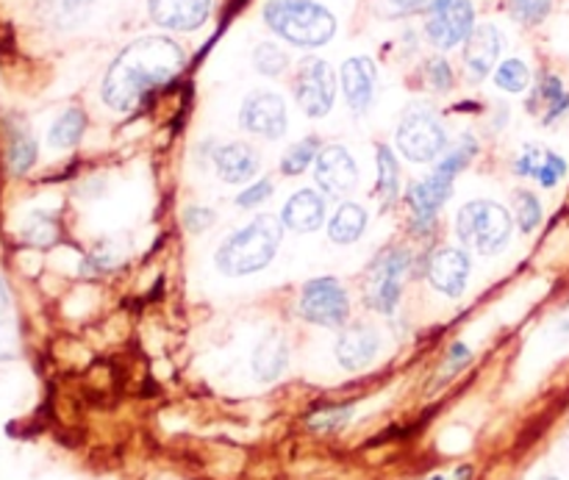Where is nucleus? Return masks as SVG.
Returning a JSON list of instances; mask_svg holds the SVG:
<instances>
[{
    "label": "nucleus",
    "mask_w": 569,
    "mask_h": 480,
    "mask_svg": "<svg viewBox=\"0 0 569 480\" xmlns=\"http://www.w3.org/2000/svg\"><path fill=\"white\" fill-rule=\"evenodd\" d=\"M395 142L406 159L428 164V161H437L439 156H445L448 131H445V122L439 120L437 111L428 109V106H411L400 117Z\"/></svg>",
    "instance_id": "5"
},
{
    "label": "nucleus",
    "mask_w": 569,
    "mask_h": 480,
    "mask_svg": "<svg viewBox=\"0 0 569 480\" xmlns=\"http://www.w3.org/2000/svg\"><path fill=\"white\" fill-rule=\"evenodd\" d=\"M264 22L298 48H322L337 37V17L317 0H267Z\"/></svg>",
    "instance_id": "3"
},
{
    "label": "nucleus",
    "mask_w": 569,
    "mask_h": 480,
    "mask_svg": "<svg viewBox=\"0 0 569 480\" xmlns=\"http://www.w3.org/2000/svg\"><path fill=\"white\" fill-rule=\"evenodd\" d=\"M411 253L406 248H389L372 261L365 281V300L378 314H392L403 294V281L409 276Z\"/></svg>",
    "instance_id": "6"
},
{
    "label": "nucleus",
    "mask_w": 569,
    "mask_h": 480,
    "mask_svg": "<svg viewBox=\"0 0 569 480\" xmlns=\"http://www.w3.org/2000/svg\"><path fill=\"white\" fill-rule=\"evenodd\" d=\"M453 183L456 178H450L448 172L433 167L431 176L422 178V181H415L409 187L406 200H409L411 214H415V222L422 231H428V228L437 222V214L442 211V206L448 203L450 194H453Z\"/></svg>",
    "instance_id": "11"
},
{
    "label": "nucleus",
    "mask_w": 569,
    "mask_h": 480,
    "mask_svg": "<svg viewBox=\"0 0 569 480\" xmlns=\"http://www.w3.org/2000/svg\"><path fill=\"white\" fill-rule=\"evenodd\" d=\"M428 480H450V478H445V476H433V478H428Z\"/></svg>",
    "instance_id": "42"
},
{
    "label": "nucleus",
    "mask_w": 569,
    "mask_h": 480,
    "mask_svg": "<svg viewBox=\"0 0 569 480\" xmlns=\"http://www.w3.org/2000/svg\"><path fill=\"white\" fill-rule=\"evenodd\" d=\"M94 0H42V14L56 28H76L92 11Z\"/></svg>",
    "instance_id": "25"
},
{
    "label": "nucleus",
    "mask_w": 569,
    "mask_h": 480,
    "mask_svg": "<svg viewBox=\"0 0 569 480\" xmlns=\"http://www.w3.org/2000/svg\"><path fill=\"white\" fill-rule=\"evenodd\" d=\"M295 100H298L300 111L315 120L326 117L333 109L337 100V76H333L331 64L320 56H306L298 64V76H295Z\"/></svg>",
    "instance_id": "8"
},
{
    "label": "nucleus",
    "mask_w": 569,
    "mask_h": 480,
    "mask_svg": "<svg viewBox=\"0 0 569 480\" xmlns=\"http://www.w3.org/2000/svg\"><path fill=\"white\" fill-rule=\"evenodd\" d=\"M378 350H381V337H378L376 328L353 326L339 337L337 361L348 372H359L376 361Z\"/></svg>",
    "instance_id": "19"
},
{
    "label": "nucleus",
    "mask_w": 569,
    "mask_h": 480,
    "mask_svg": "<svg viewBox=\"0 0 569 480\" xmlns=\"http://www.w3.org/2000/svg\"><path fill=\"white\" fill-rule=\"evenodd\" d=\"M37 139L26 131H17L9 144V164L14 172H28L37 164Z\"/></svg>",
    "instance_id": "31"
},
{
    "label": "nucleus",
    "mask_w": 569,
    "mask_h": 480,
    "mask_svg": "<svg viewBox=\"0 0 569 480\" xmlns=\"http://www.w3.org/2000/svg\"><path fill=\"white\" fill-rule=\"evenodd\" d=\"M526 109L542 126H556L559 120H565L569 114V89L565 87V81L553 72H542L533 83L531 94H528Z\"/></svg>",
    "instance_id": "16"
},
{
    "label": "nucleus",
    "mask_w": 569,
    "mask_h": 480,
    "mask_svg": "<svg viewBox=\"0 0 569 480\" xmlns=\"http://www.w3.org/2000/svg\"><path fill=\"white\" fill-rule=\"evenodd\" d=\"M467 361H470V348H467L465 342H456L448 353V367H445V372H448V376H456L459 370H465Z\"/></svg>",
    "instance_id": "41"
},
{
    "label": "nucleus",
    "mask_w": 569,
    "mask_h": 480,
    "mask_svg": "<svg viewBox=\"0 0 569 480\" xmlns=\"http://www.w3.org/2000/svg\"><path fill=\"white\" fill-rule=\"evenodd\" d=\"M300 317L311 326L339 328L350 317V300L337 278H315L300 292Z\"/></svg>",
    "instance_id": "9"
},
{
    "label": "nucleus",
    "mask_w": 569,
    "mask_h": 480,
    "mask_svg": "<svg viewBox=\"0 0 569 480\" xmlns=\"http://www.w3.org/2000/svg\"><path fill=\"white\" fill-rule=\"evenodd\" d=\"M433 0H372V11L383 20H403L431 9Z\"/></svg>",
    "instance_id": "34"
},
{
    "label": "nucleus",
    "mask_w": 569,
    "mask_h": 480,
    "mask_svg": "<svg viewBox=\"0 0 569 480\" xmlns=\"http://www.w3.org/2000/svg\"><path fill=\"white\" fill-rule=\"evenodd\" d=\"M515 170L522 178H537L545 189H556L567 178L569 164L565 156L553 153L542 144H528L522 148L520 159L515 161Z\"/></svg>",
    "instance_id": "18"
},
{
    "label": "nucleus",
    "mask_w": 569,
    "mask_h": 480,
    "mask_svg": "<svg viewBox=\"0 0 569 480\" xmlns=\"http://www.w3.org/2000/svg\"><path fill=\"white\" fill-rule=\"evenodd\" d=\"M239 126L264 139H281L289 128L287 103L276 92H250L239 111Z\"/></svg>",
    "instance_id": "10"
},
{
    "label": "nucleus",
    "mask_w": 569,
    "mask_h": 480,
    "mask_svg": "<svg viewBox=\"0 0 569 480\" xmlns=\"http://www.w3.org/2000/svg\"><path fill=\"white\" fill-rule=\"evenodd\" d=\"M214 220L217 217L209 206H187V209H183V228H187L189 233L209 231V228L214 226Z\"/></svg>",
    "instance_id": "36"
},
{
    "label": "nucleus",
    "mask_w": 569,
    "mask_h": 480,
    "mask_svg": "<svg viewBox=\"0 0 569 480\" xmlns=\"http://www.w3.org/2000/svg\"><path fill=\"white\" fill-rule=\"evenodd\" d=\"M422 76H426L428 87H431L433 92H450V89H453V67H450V61L445 59V56H431V59L422 64Z\"/></svg>",
    "instance_id": "35"
},
{
    "label": "nucleus",
    "mask_w": 569,
    "mask_h": 480,
    "mask_svg": "<svg viewBox=\"0 0 569 480\" xmlns=\"http://www.w3.org/2000/svg\"><path fill=\"white\" fill-rule=\"evenodd\" d=\"M317 187L331 198H345L356 189L359 181V167H356L353 156L342 148V144H328L317 156Z\"/></svg>",
    "instance_id": "12"
},
{
    "label": "nucleus",
    "mask_w": 569,
    "mask_h": 480,
    "mask_svg": "<svg viewBox=\"0 0 569 480\" xmlns=\"http://www.w3.org/2000/svg\"><path fill=\"white\" fill-rule=\"evenodd\" d=\"M367 231V211L359 203H342L337 214L328 222V237L333 244H353L359 242L361 233Z\"/></svg>",
    "instance_id": "23"
},
{
    "label": "nucleus",
    "mask_w": 569,
    "mask_h": 480,
    "mask_svg": "<svg viewBox=\"0 0 569 480\" xmlns=\"http://www.w3.org/2000/svg\"><path fill=\"white\" fill-rule=\"evenodd\" d=\"M272 194V181H256V183H250L248 189H242V192L237 194V206L239 209H256V206H261L264 203L267 198H270Z\"/></svg>",
    "instance_id": "37"
},
{
    "label": "nucleus",
    "mask_w": 569,
    "mask_h": 480,
    "mask_svg": "<svg viewBox=\"0 0 569 480\" xmlns=\"http://www.w3.org/2000/svg\"><path fill=\"white\" fill-rule=\"evenodd\" d=\"M211 9H214V0H148L150 20L178 33L198 31L200 26H206Z\"/></svg>",
    "instance_id": "15"
},
{
    "label": "nucleus",
    "mask_w": 569,
    "mask_h": 480,
    "mask_svg": "<svg viewBox=\"0 0 569 480\" xmlns=\"http://www.w3.org/2000/svg\"><path fill=\"white\" fill-rule=\"evenodd\" d=\"M17 350H20L17 328L11 322H0V361L17 359Z\"/></svg>",
    "instance_id": "39"
},
{
    "label": "nucleus",
    "mask_w": 569,
    "mask_h": 480,
    "mask_svg": "<svg viewBox=\"0 0 569 480\" xmlns=\"http://www.w3.org/2000/svg\"><path fill=\"white\" fill-rule=\"evenodd\" d=\"M476 28L472 0H433L426 11V37L433 48L453 50L467 42Z\"/></svg>",
    "instance_id": "7"
},
{
    "label": "nucleus",
    "mask_w": 569,
    "mask_h": 480,
    "mask_svg": "<svg viewBox=\"0 0 569 480\" xmlns=\"http://www.w3.org/2000/svg\"><path fill=\"white\" fill-rule=\"evenodd\" d=\"M281 222L298 233L317 231L326 222V198L317 194L315 189H300L283 203Z\"/></svg>",
    "instance_id": "21"
},
{
    "label": "nucleus",
    "mask_w": 569,
    "mask_h": 480,
    "mask_svg": "<svg viewBox=\"0 0 569 480\" xmlns=\"http://www.w3.org/2000/svg\"><path fill=\"white\" fill-rule=\"evenodd\" d=\"M542 203H539V198L533 192H526V189H520V192L515 194V220L517 226H520L522 233H533L539 226H542Z\"/></svg>",
    "instance_id": "30"
},
{
    "label": "nucleus",
    "mask_w": 569,
    "mask_h": 480,
    "mask_svg": "<svg viewBox=\"0 0 569 480\" xmlns=\"http://www.w3.org/2000/svg\"><path fill=\"white\" fill-rule=\"evenodd\" d=\"M56 237H59L56 220L50 214H42V211L28 217L26 228H22V239H26L28 244H37V248H48V244L56 242Z\"/></svg>",
    "instance_id": "32"
},
{
    "label": "nucleus",
    "mask_w": 569,
    "mask_h": 480,
    "mask_svg": "<svg viewBox=\"0 0 569 480\" xmlns=\"http://www.w3.org/2000/svg\"><path fill=\"white\" fill-rule=\"evenodd\" d=\"M506 6L522 26H542L553 11V0H506Z\"/></svg>",
    "instance_id": "33"
},
{
    "label": "nucleus",
    "mask_w": 569,
    "mask_h": 480,
    "mask_svg": "<svg viewBox=\"0 0 569 480\" xmlns=\"http://www.w3.org/2000/svg\"><path fill=\"white\" fill-rule=\"evenodd\" d=\"M495 83L503 92L520 94L531 87V70H528V64L522 59H506L495 70Z\"/></svg>",
    "instance_id": "28"
},
{
    "label": "nucleus",
    "mask_w": 569,
    "mask_h": 480,
    "mask_svg": "<svg viewBox=\"0 0 569 480\" xmlns=\"http://www.w3.org/2000/svg\"><path fill=\"white\" fill-rule=\"evenodd\" d=\"M378 67L367 56H353L342 64V92L353 114H365L376 100Z\"/></svg>",
    "instance_id": "17"
},
{
    "label": "nucleus",
    "mask_w": 569,
    "mask_h": 480,
    "mask_svg": "<svg viewBox=\"0 0 569 480\" xmlns=\"http://www.w3.org/2000/svg\"><path fill=\"white\" fill-rule=\"evenodd\" d=\"M253 67L267 78H278L281 72H287L289 67V56L287 50L278 48L276 42H261L256 44L253 50Z\"/></svg>",
    "instance_id": "29"
},
{
    "label": "nucleus",
    "mask_w": 569,
    "mask_h": 480,
    "mask_svg": "<svg viewBox=\"0 0 569 480\" xmlns=\"http://www.w3.org/2000/svg\"><path fill=\"white\" fill-rule=\"evenodd\" d=\"M261 159L250 144L231 142L222 144L214 153V170L226 183H248L259 176Z\"/></svg>",
    "instance_id": "20"
},
{
    "label": "nucleus",
    "mask_w": 569,
    "mask_h": 480,
    "mask_svg": "<svg viewBox=\"0 0 569 480\" xmlns=\"http://www.w3.org/2000/svg\"><path fill=\"white\" fill-rule=\"evenodd\" d=\"M111 267H114V256H111L109 248H100V250H94L87 261H83L81 272L83 276H94V272H106V270H111Z\"/></svg>",
    "instance_id": "40"
},
{
    "label": "nucleus",
    "mask_w": 569,
    "mask_h": 480,
    "mask_svg": "<svg viewBox=\"0 0 569 480\" xmlns=\"http://www.w3.org/2000/svg\"><path fill=\"white\" fill-rule=\"evenodd\" d=\"M500 50H503V33L498 31V26L492 22H483V26L472 28V33L465 42V70L472 81H483L487 76H492L498 70Z\"/></svg>",
    "instance_id": "14"
},
{
    "label": "nucleus",
    "mask_w": 569,
    "mask_h": 480,
    "mask_svg": "<svg viewBox=\"0 0 569 480\" xmlns=\"http://www.w3.org/2000/svg\"><path fill=\"white\" fill-rule=\"evenodd\" d=\"M470 272L472 261L467 250L461 248H439L428 259V281L445 298H461L467 292V283H470Z\"/></svg>",
    "instance_id": "13"
},
{
    "label": "nucleus",
    "mask_w": 569,
    "mask_h": 480,
    "mask_svg": "<svg viewBox=\"0 0 569 480\" xmlns=\"http://www.w3.org/2000/svg\"><path fill=\"white\" fill-rule=\"evenodd\" d=\"M511 233H515V217L495 200H472L461 206L456 217V237L465 248L481 256L500 253L511 242Z\"/></svg>",
    "instance_id": "4"
},
{
    "label": "nucleus",
    "mask_w": 569,
    "mask_h": 480,
    "mask_svg": "<svg viewBox=\"0 0 569 480\" xmlns=\"http://www.w3.org/2000/svg\"><path fill=\"white\" fill-rule=\"evenodd\" d=\"M187 53L170 37H142L122 48L100 83V98L117 114L137 109L148 94L181 76Z\"/></svg>",
    "instance_id": "1"
},
{
    "label": "nucleus",
    "mask_w": 569,
    "mask_h": 480,
    "mask_svg": "<svg viewBox=\"0 0 569 480\" xmlns=\"http://www.w3.org/2000/svg\"><path fill=\"white\" fill-rule=\"evenodd\" d=\"M253 376L256 381L272 383L287 372L289 367V344L278 331H270L253 350Z\"/></svg>",
    "instance_id": "22"
},
{
    "label": "nucleus",
    "mask_w": 569,
    "mask_h": 480,
    "mask_svg": "<svg viewBox=\"0 0 569 480\" xmlns=\"http://www.w3.org/2000/svg\"><path fill=\"white\" fill-rule=\"evenodd\" d=\"M539 480H559L556 476H545V478H539Z\"/></svg>",
    "instance_id": "43"
},
{
    "label": "nucleus",
    "mask_w": 569,
    "mask_h": 480,
    "mask_svg": "<svg viewBox=\"0 0 569 480\" xmlns=\"http://www.w3.org/2000/svg\"><path fill=\"white\" fill-rule=\"evenodd\" d=\"M283 239V222L276 217H256L248 226L233 231L226 242L217 248V270L228 278H244L264 270L276 259Z\"/></svg>",
    "instance_id": "2"
},
{
    "label": "nucleus",
    "mask_w": 569,
    "mask_h": 480,
    "mask_svg": "<svg viewBox=\"0 0 569 480\" xmlns=\"http://www.w3.org/2000/svg\"><path fill=\"white\" fill-rule=\"evenodd\" d=\"M83 131H87V114H83L81 109H67L64 114L50 126L48 142L59 150L76 148V144L81 142Z\"/></svg>",
    "instance_id": "24"
},
{
    "label": "nucleus",
    "mask_w": 569,
    "mask_h": 480,
    "mask_svg": "<svg viewBox=\"0 0 569 480\" xmlns=\"http://www.w3.org/2000/svg\"><path fill=\"white\" fill-rule=\"evenodd\" d=\"M376 189H378V198L383 203H395L400 194V164H398V156L392 153V148L381 144L378 148V178H376Z\"/></svg>",
    "instance_id": "26"
},
{
    "label": "nucleus",
    "mask_w": 569,
    "mask_h": 480,
    "mask_svg": "<svg viewBox=\"0 0 569 480\" xmlns=\"http://www.w3.org/2000/svg\"><path fill=\"white\" fill-rule=\"evenodd\" d=\"M350 417H353V409H350V406H345V409H328L322 411V414L311 417V428H315V431H337V428H342Z\"/></svg>",
    "instance_id": "38"
},
{
    "label": "nucleus",
    "mask_w": 569,
    "mask_h": 480,
    "mask_svg": "<svg viewBox=\"0 0 569 480\" xmlns=\"http://www.w3.org/2000/svg\"><path fill=\"white\" fill-rule=\"evenodd\" d=\"M320 150L322 148H320V139H317V137L300 139V142H295L292 148L283 153L281 172H283V176H303V172L309 170V167L317 161Z\"/></svg>",
    "instance_id": "27"
}]
</instances>
